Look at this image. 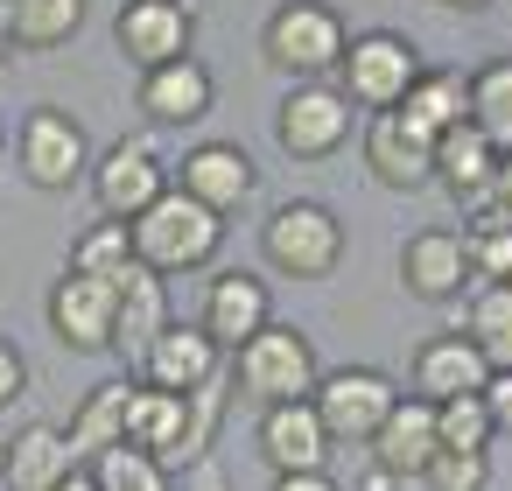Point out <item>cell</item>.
Listing matches in <instances>:
<instances>
[{
  "mask_svg": "<svg viewBox=\"0 0 512 491\" xmlns=\"http://www.w3.org/2000/svg\"><path fill=\"white\" fill-rule=\"evenodd\" d=\"M351 29L330 0H281L260 22V57L288 78V85H323L330 71H344Z\"/></svg>",
  "mask_w": 512,
  "mask_h": 491,
  "instance_id": "1",
  "label": "cell"
},
{
  "mask_svg": "<svg viewBox=\"0 0 512 491\" xmlns=\"http://www.w3.org/2000/svg\"><path fill=\"white\" fill-rule=\"evenodd\" d=\"M232 386L260 407H288V400H316L323 386V358H316V337L302 323H267L253 344L232 351Z\"/></svg>",
  "mask_w": 512,
  "mask_h": 491,
  "instance_id": "2",
  "label": "cell"
},
{
  "mask_svg": "<svg viewBox=\"0 0 512 491\" xmlns=\"http://www.w3.org/2000/svg\"><path fill=\"white\" fill-rule=\"evenodd\" d=\"M260 260L281 281H330L337 260H344V218L316 197H288L260 225Z\"/></svg>",
  "mask_w": 512,
  "mask_h": 491,
  "instance_id": "3",
  "label": "cell"
},
{
  "mask_svg": "<svg viewBox=\"0 0 512 491\" xmlns=\"http://www.w3.org/2000/svg\"><path fill=\"white\" fill-rule=\"evenodd\" d=\"M218 246H225V218H218L211 204L183 197V190H169V197L134 225V253H141V267H155L162 281H169V274H197V267H211Z\"/></svg>",
  "mask_w": 512,
  "mask_h": 491,
  "instance_id": "4",
  "label": "cell"
},
{
  "mask_svg": "<svg viewBox=\"0 0 512 491\" xmlns=\"http://www.w3.org/2000/svg\"><path fill=\"white\" fill-rule=\"evenodd\" d=\"M421 50L400 36V29H365V36H351V50H344V71H337V92L372 120V113H400L407 106V92L421 85Z\"/></svg>",
  "mask_w": 512,
  "mask_h": 491,
  "instance_id": "5",
  "label": "cell"
},
{
  "mask_svg": "<svg viewBox=\"0 0 512 491\" xmlns=\"http://www.w3.org/2000/svg\"><path fill=\"white\" fill-rule=\"evenodd\" d=\"M169 190H176V169L162 162L155 134L113 141V148L92 162V211H99V218H113V225H141Z\"/></svg>",
  "mask_w": 512,
  "mask_h": 491,
  "instance_id": "6",
  "label": "cell"
},
{
  "mask_svg": "<svg viewBox=\"0 0 512 491\" xmlns=\"http://www.w3.org/2000/svg\"><path fill=\"white\" fill-rule=\"evenodd\" d=\"M393 407H400V386L379 365H337L316 386V414H323V428H330L337 449H372V435L386 428Z\"/></svg>",
  "mask_w": 512,
  "mask_h": 491,
  "instance_id": "7",
  "label": "cell"
},
{
  "mask_svg": "<svg viewBox=\"0 0 512 491\" xmlns=\"http://www.w3.org/2000/svg\"><path fill=\"white\" fill-rule=\"evenodd\" d=\"M358 106L337 85H288V99L274 106V141L288 162H330L365 120H351Z\"/></svg>",
  "mask_w": 512,
  "mask_h": 491,
  "instance_id": "8",
  "label": "cell"
},
{
  "mask_svg": "<svg viewBox=\"0 0 512 491\" xmlns=\"http://www.w3.org/2000/svg\"><path fill=\"white\" fill-rule=\"evenodd\" d=\"M15 162L36 190H71V183H92V148H85V127L64 113V106H29L22 127H15Z\"/></svg>",
  "mask_w": 512,
  "mask_h": 491,
  "instance_id": "9",
  "label": "cell"
},
{
  "mask_svg": "<svg viewBox=\"0 0 512 491\" xmlns=\"http://www.w3.org/2000/svg\"><path fill=\"white\" fill-rule=\"evenodd\" d=\"M197 393H162L148 379H134V400H127V442L148 449L162 470H197Z\"/></svg>",
  "mask_w": 512,
  "mask_h": 491,
  "instance_id": "10",
  "label": "cell"
},
{
  "mask_svg": "<svg viewBox=\"0 0 512 491\" xmlns=\"http://www.w3.org/2000/svg\"><path fill=\"white\" fill-rule=\"evenodd\" d=\"M43 316H50V330H57V344L64 351H113V323H120V288L113 281H92V274H57V288H50V302H43Z\"/></svg>",
  "mask_w": 512,
  "mask_h": 491,
  "instance_id": "11",
  "label": "cell"
},
{
  "mask_svg": "<svg viewBox=\"0 0 512 491\" xmlns=\"http://www.w3.org/2000/svg\"><path fill=\"white\" fill-rule=\"evenodd\" d=\"M113 43L127 50V64L141 71H162V64H183L190 43H197V15L183 0H127L113 15Z\"/></svg>",
  "mask_w": 512,
  "mask_h": 491,
  "instance_id": "12",
  "label": "cell"
},
{
  "mask_svg": "<svg viewBox=\"0 0 512 491\" xmlns=\"http://www.w3.org/2000/svg\"><path fill=\"white\" fill-rule=\"evenodd\" d=\"M358 155H365V176L386 183V190L435 183V141L421 127H407V113H372L358 127Z\"/></svg>",
  "mask_w": 512,
  "mask_h": 491,
  "instance_id": "13",
  "label": "cell"
},
{
  "mask_svg": "<svg viewBox=\"0 0 512 491\" xmlns=\"http://www.w3.org/2000/svg\"><path fill=\"white\" fill-rule=\"evenodd\" d=\"M176 190L197 197V204H211L218 218H232L239 204H253L260 169H253V155H246L239 141H197V148H183V162H176Z\"/></svg>",
  "mask_w": 512,
  "mask_h": 491,
  "instance_id": "14",
  "label": "cell"
},
{
  "mask_svg": "<svg viewBox=\"0 0 512 491\" xmlns=\"http://www.w3.org/2000/svg\"><path fill=\"white\" fill-rule=\"evenodd\" d=\"M197 323H204V337L232 358L239 344H253V337L274 323V295H267V281H260L253 267H225V274H211Z\"/></svg>",
  "mask_w": 512,
  "mask_h": 491,
  "instance_id": "15",
  "label": "cell"
},
{
  "mask_svg": "<svg viewBox=\"0 0 512 491\" xmlns=\"http://www.w3.org/2000/svg\"><path fill=\"white\" fill-rule=\"evenodd\" d=\"M400 288L414 302H463L477 288L470 260H463V232H449V225L407 232V246H400Z\"/></svg>",
  "mask_w": 512,
  "mask_h": 491,
  "instance_id": "16",
  "label": "cell"
},
{
  "mask_svg": "<svg viewBox=\"0 0 512 491\" xmlns=\"http://www.w3.org/2000/svg\"><path fill=\"white\" fill-rule=\"evenodd\" d=\"M253 449L274 477L288 470H330V428L316 414V400H288V407H260V428H253Z\"/></svg>",
  "mask_w": 512,
  "mask_h": 491,
  "instance_id": "17",
  "label": "cell"
},
{
  "mask_svg": "<svg viewBox=\"0 0 512 491\" xmlns=\"http://www.w3.org/2000/svg\"><path fill=\"white\" fill-rule=\"evenodd\" d=\"M407 379H414L421 400L442 407V400H470V393H484V386H491V358H484L463 330H442V337H421Z\"/></svg>",
  "mask_w": 512,
  "mask_h": 491,
  "instance_id": "18",
  "label": "cell"
},
{
  "mask_svg": "<svg viewBox=\"0 0 512 491\" xmlns=\"http://www.w3.org/2000/svg\"><path fill=\"white\" fill-rule=\"evenodd\" d=\"M141 379L162 386V393H204L225 379V351L204 337V323H169L162 344L141 358Z\"/></svg>",
  "mask_w": 512,
  "mask_h": 491,
  "instance_id": "19",
  "label": "cell"
},
{
  "mask_svg": "<svg viewBox=\"0 0 512 491\" xmlns=\"http://www.w3.org/2000/svg\"><path fill=\"white\" fill-rule=\"evenodd\" d=\"M442 456V428H435V400H407L400 393V407L386 414V428L372 435V449H365V463H379V470H393L400 484L407 477H428V463Z\"/></svg>",
  "mask_w": 512,
  "mask_h": 491,
  "instance_id": "20",
  "label": "cell"
},
{
  "mask_svg": "<svg viewBox=\"0 0 512 491\" xmlns=\"http://www.w3.org/2000/svg\"><path fill=\"white\" fill-rule=\"evenodd\" d=\"M211 99H218V85L197 57L141 71V120L148 127H197V120H211Z\"/></svg>",
  "mask_w": 512,
  "mask_h": 491,
  "instance_id": "21",
  "label": "cell"
},
{
  "mask_svg": "<svg viewBox=\"0 0 512 491\" xmlns=\"http://www.w3.org/2000/svg\"><path fill=\"white\" fill-rule=\"evenodd\" d=\"M78 470L85 463L71 456V435L57 421H29V428L8 435V470H0V484H8V491H57Z\"/></svg>",
  "mask_w": 512,
  "mask_h": 491,
  "instance_id": "22",
  "label": "cell"
},
{
  "mask_svg": "<svg viewBox=\"0 0 512 491\" xmlns=\"http://www.w3.org/2000/svg\"><path fill=\"white\" fill-rule=\"evenodd\" d=\"M176 316H169V288H162V274L155 267H134L127 281H120V323H113V351L141 372V358L162 344V330H169Z\"/></svg>",
  "mask_w": 512,
  "mask_h": 491,
  "instance_id": "23",
  "label": "cell"
},
{
  "mask_svg": "<svg viewBox=\"0 0 512 491\" xmlns=\"http://www.w3.org/2000/svg\"><path fill=\"white\" fill-rule=\"evenodd\" d=\"M498 162H505V155H498L477 127H456V134L435 141V183H442L463 211L491 204V190H498Z\"/></svg>",
  "mask_w": 512,
  "mask_h": 491,
  "instance_id": "24",
  "label": "cell"
},
{
  "mask_svg": "<svg viewBox=\"0 0 512 491\" xmlns=\"http://www.w3.org/2000/svg\"><path fill=\"white\" fill-rule=\"evenodd\" d=\"M127 400H134V379H99L85 400H78V414H71V456L92 470L106 449H120L127 442Z\"/></svg>",
  "mask_w": 512,
  "mask_h": 491,
  "instance_id": "25",
  "label": "cell"
},
{
  "mask_svg": "<svg viewBox=\"0 0 512 491\" xmlns=\"http://www.w3.org/2000/svg\"><path fill=\"white\" fill-rule=\"evenodd\" d=\"M400 113H407V127H421L428 141H442V134L470 127V71H435V64H428Z\"/></svg>",
  "mask_w": 512,
  "mask_h": 491,
  "instance_id": "26",
  "label": "cell"
},
{
  "mask_svg": "<svg viewBox=\"0 0 512 491\" xmlns=\"http://www.w3.org/2000/svg\"><path fill=\"white\" fill-rule=\"evenodd\" d=\"M463 260L477 288H512V211L505 204L463 211Z\"/></svg>",
  "mask_w": 512,
  "mask_h": 491,
  "instance_id": "27",
  "label": "cell"
},
{
  "mask_svg": "<svg viewBox=\"0 0 512 491\" xmlns=\"http://www.w3.org/2000/svg\"><path fill=\"white\" fill-rule=\"evenodd\" d=\"M456 330L491 358V372H512V288H470L456 302Z\"/></svg>",
  "mask_w": 512,
  "mask_h": 491,
  "instance_id": "28",
  "label": "cell"
},
{
  "mask_svg": "<svg viewBox=\"0 0 512 491\" xmlns=\"http://www.w3.org/2000/svg\"><path fill=\"white\" fill-rule=\"evenodd\" d=\"M71 274H92V281H127L134 267H141V253H134V225H113V218H92L78 239H71V260H64Z\"/></svg>",
  "mask_w": 512,
  "mask_h": 491,
  "instance_id": "29",
  "label": "cell"
},
{
  "mask_svg": "<svg viewBox=\"0 0 512 491\" xmlns=\"http://www.w3.org/2000/svg\"><path fill=\"white\" fill-rule=\"evenodd\" d=\"M470 127L498 155H512V57H484L470 71Z\"/></svg>",
  "mask_w": 512,
  "mask_h": 491,
  "instance_id": "30",
  "label": "cell"
},
{
  "mask_svg": "<svg viewBox=\"0 0 512 491\" xmlns=\"http://www.w3.org/2000/svg\"><path fill=\"white\" fill-rule=\"evenodd\" d=\"M0 29L15 50H64L85 29V0H15V15Z\"/></svg>",
  "mask_w": 512,
  "mask_h": 491,
  "instance_id": "31",
  "label": "cell"
},
{
  "mask_svg": "<svg viewBox=\"0 0 512 491\" xmlns=\"http://www.w3.org/2000/svg\"><path fill=\"white\" fill-rule=\"evenodd\" d=\"M92 477H99V491H176V470H162L148 449H134V442H120V449H106L99 463H92Z\"/></svg>",
  "mask_w": 512,
  "mask_h": 491,
  "instance_id": "32",
  "label": "cell"
},
{
  "mask_svg": "<svg viewBox=\"0 0 512 491\" xmlns=\"http://www.w3.org/2000/svg\"><path fill=\"white\" fill-rule=\"evenodd\" d=\"M435 428H442V449H491V442H498V421H491L484 393L442 400V407H435Z\"/></svg>",
  "mask_w": 512,
  "mask_h": 491,
  "instance_id": "33",
  "label": "cell"
},
{
  "mask_svg": "<svg viewBox=\"0 0 512 491\" xmlns=\"http://www.w3.org/2000/svg\"><path fill=\"white\" fill-rule=\"evenodd\" d=\"M421 484L428 491H491V449H442Z\"/></svg>",
  "mask_w": 512,
  "mask_h": 491,
  "instance_id": "34",
  "label": "cell"
},
{
  "mask_svg": "<svg viewBox=\"0 0 512 491\" xmlns=\"http://www.w3.org/2000/svg\"><path fill=\"white\" fill-rule=\"evenodd\" d=\"M22 393H29V358L15 337H0V407H15Z\"/></svg>",
  "mask_w": 512,
  "mask_h": 491,
  "instance_id": "35",
  "label": "cell"
},
{
  "mask_svg": "<svg viewBox=\"0 0 512 491\" xmlns=\"http://www.w3.org/2000/svg\"><path fill=\"white\" fill-rule=\"evenodd\" d=\"M484 407H491L498 435H512V372H491V386H484Z\"/></svg>",
  "mask_w": 512,
  "mask_h": 491,
  "instance_id": "36",
  "label": "cell"
},
{
  "mask_svg": "<svg viewBox=\"0 0 512 491\" xmlns=\"http://www.w3.org/2000/svg\"><path fill=\"white\" fill-rule=\"evenodd\" d=\"M267 491H337V477H330V470H288V477H274Z\"/></svg>",
  "mask_w": 512,
  "mask_h": 491,
  "instance_id": "37",
  "label": "cell"
},
{
  "mask_svg": "<svg viewBox=\"0 0 512 491\" xmlns=\"http://www.w3.org/2000/svg\"><path fill=\"white\" fill-rule=\"evenodd\" d=\"M183 491H232V477L218 463H197V470H183Z\"/></svg>",
  "mask_w": 512,
  "mask_h": 491,
  "instance_id": "38",
  "label": "cell"
},
{
  "mask_svg": "<svg viewBox=\"0 0 512 491\" xmlns=\"http://www.w3.org/2000/svg\"><path fill=\"white\" fill-rule=\"evenodd\" d=\"M491 204H505V211H512V155L498 162V190H491Z\"/></svg>",
  "mask_w": 512,
  "mask_h": 491,
  "instance_id": "39",
  "label": "cell"
},
{
  "mask_svg": "<svg viewBox=\"0 0 512 491\" xmlns=\"http://www.w3.org/2000/svg\"><path fill=\"white\" fill-rule=\"evenodd\" d=\"M442 15H477V8H491V0H435Z\"/></svg>",
  "mask_w": 512,
  "mask_h": 491,
  "instance_id": "40",
  "label": "cell"
},
{
  "mask_svg": "<svg viewBox=\"0 0 512 491\" xmlns=\"http://www.w3.org/2000/svg\"><path fill=\"white\" fill-rule=\"evenodd\" d=\"M57 491H99V477H92V470H78V477H64Z\"/></svg>",
  "mask_w": 512,
  "mask_h": 491,
  "instance_id": "41",
  "label": "cell"
},
{
  "mask_svg": "<svg viewBox=\"0 0 512 491\" xmlns=\"http://www.w3.org/2000/svg\"><path fill=\"white\" fill-rule=\"evenodd\" d=\"M8 50H15V43H8V29H0V64H8Z\"/></svg>",
  "mask_w": 512,
  "mask_h": 491,
  "instance_id": "42",
  "label": "cell"
},
{
  "mask_svg": "<svg viewBox=\"0 0 512 491\" xmlns=\"http://www.w3.org/2000/svg\"><path fill=\"white\" fill-rule=\"evenodd\" d=\"M8 15H15V0H0V22H8Z\"/></svg>",
  "mask_w": 512,
  "mask_h": 491,
  "instance_id": "43",
  "label": "cell"
},
{
  "mask_svg": "<svg viewBox=\"0 0 512 491\" xmlns=\"http://www.w3.org/2000/svg\"><path fill=\"white\" fill-rule=\"evenodd\" d=\"M0 470H8V442H0Z\"/></svg>",
  "mask_w": 512,
  "mask_h": 491,
  "instance_id": "44",
  "label": "cell"
},
{
  "mask_svg": "<svg viewBox=\"0 0 512 491\" xmlns=\"http://www.w3.org/2000/svg\"><path fill=\"white\" fill-rule=\"evenodd\" d=\"M0 148H8V134H0Z\"/></svg>",
  "mask_w": 512,
  "mask_h": 491,
  "instance_id": "45",
  "label": "cell"
}]
</instances>
